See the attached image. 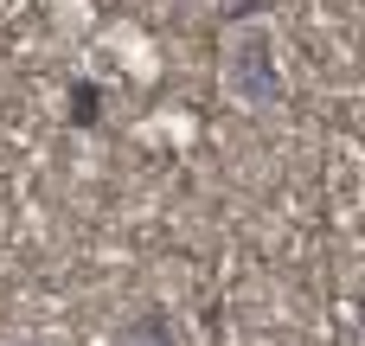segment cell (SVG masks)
Listing matches in <instances>:
<instances>
[{"mask_svg":"<svg viewBox=\"0 0 365 346\" xmlns=\"http://www.w3.org/2000/svg\"><path fill=\"white\" fill-rule=\"evenodd\" d=\"M225 90L237 109H276L282 103V71H276V39L263 13H237L225 26Z\"/></svg>","mask_w":365,"mask_h":346,"instance_id":"obj_1","label":"cell"},{"mask_svg":"<svg viewBox=\"0 0 365 346\" xmlns=\"http://www.w3.org/2000/svg\"><path fill=\"white\" fill-rule=\"evenodd\" d=\"M115 346H180V340H173L167 315H135V321L122 327V340H115Z\"/></svg>","mask_w":365,"mask_h":346,"instance_id":"obj_3","label":"cell"},{"mask_svg":"<svg viewBox=\"0 0 365 346\" xmlns=\"http://www.w3.org/2000/svg\"><path fill=\"white\" fill-rule=\"evenodd\" d=\"M96 122H103V83L77 77L71 83V128H96Z\"/></svg>","mask_w":365,"mask_h":346,"instance_id":"obj_2","label":"cell"}]
</instances>
